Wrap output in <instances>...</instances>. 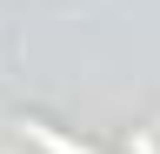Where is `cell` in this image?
I'll return each mask as SVG.
<instances>
[{"label":"cell","mask_w":160,"mask_h":154,"mask_svg":"<svg viewBox=\"0 0 160 154\" xmlns=\"http://www.w3.org/2000/svg\"><path fill=\"white\" fill-rule=\"evenodd\" d=\"M20 134H27V141H40L47 154H93V147H73V141H60V134H53V127H40V121H27Z\"/></svg>","instance_id":"1"}]
</instances>
